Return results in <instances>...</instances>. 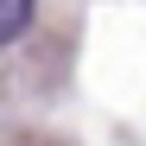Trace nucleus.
I'll return each mask as SVG.
<instances>
[{
	"label": "nucleus",
	"mask_w": 146,
	"mask_h": 146,
	"mask_svg": "<svg viewBox=\"0 0 146 146\" xmlns=\"http://www.w3.org/2000/svg\"><path fill=\"white\" fill-rule=\"evenodd\" d=\"M32 26V0H0V44H13Z\"/></svg>",
	"instance_id": "f257e3e1"
}]
</instances>
